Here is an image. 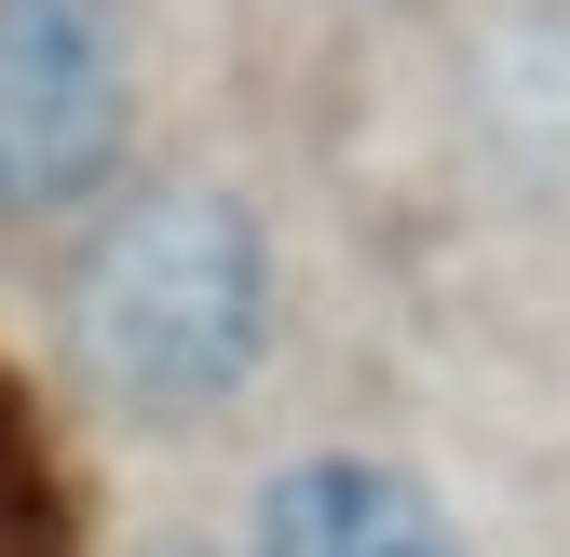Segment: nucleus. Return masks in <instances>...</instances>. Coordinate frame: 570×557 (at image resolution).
<instances>
[{"instance_id":"2","label":"nucleus","mask_w":570,"mask_h":557,"mask_svg":"<svg viewBox=\"0 0 570 557\" xmlns=\"http://www.w3.org/2000/svg\"><path fill=\"white\" fill-rule=\"evenodd\" d=\"M136 41L109 0H0V232L109 218L136 190Z\"/></svg>"},{"instance_id":"4","label":"nucleus","mask_w":570,"mask_h":557,"mask_svg":"<svg viewBox=\"0 0 570 557\" xmlns=\"http://www.w3.org/2000/svg\"><path fill=\"white\" fill-rule=\"evenodd\" d=\"M462 123L517 190H570V0H517L462 55Z\"/></svg>"},{"instance_id":"5","label":"nucleus","mask_w":570,"mask_h":557,"mask_svg":"<svg viewBox=\"0 0 570 557\" xmlns=\"http://www.w3.org/2000/svg\"><path fill=\"white\" fill-rule=\"evenodd\" d=\"M340 14H367V0H340Z\"/></svg>"},{"instance_id":"1","label":"nucleus","mask_w":570,"mask_h":557,"mask_svg":"<svg viewBox=\"0 0 570 557\" xmlns=\"http://www.w3.org/2000/svg\"><path fill=\"white\" fill-rule=\"evenodd\" d=\"M285 340V245L232 177H136L82 232L68 272V354L109 422H218L258 394Z\"/></svg>"},{"instance_id":"3","label":"nucleus","mask_w":570,"mask_h":557,"mask_svg":"<svg viewBox=\"0 0 570 557\" xmlns=\"http://www.w3.org/2000/svg\"><path fill=\"white\" fill-rule=\"evenodd\" d=\"M245 557H475L462 517L381 449H299L258 476L245 504Z\"/></svg>"}]
</instances>
